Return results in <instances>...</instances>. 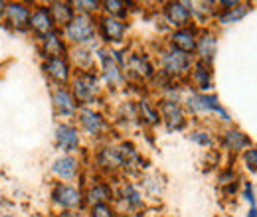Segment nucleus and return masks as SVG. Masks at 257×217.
Wrapping results in <instances>:
<instances>
[{"mask_svg":"<svg viewBox=\"0 0 257 217\" xmlns=\"http://www.w3.org/2000/svg\"><path fill=\"white\" fill-rule=\"evenodd\" d=\"M50 199L52 203L60 209V211H81L85 207V197H83V189L75 187L67 182H58L54 184L50 191Z\"/></svg>","mask_w":257,"mask_h":217,"instance_id":"f03ea898","label":"nucleus"},{"mask_svg":"<svg viewBox=\"0 0 257 217\" xmlns=\"http://www.w3.org/2000/svg\"><path fill=\"white\" fill-rule=\"evenodd\" d=\"M85 217H121V213L117 211V207L113 203H99V205L87 207Z\"/></svg>","mask_w":257,"mask_h":217,"instance_id":"c756f323","label":"nucleus"},{"mask_svg":"<svg viewBox=\"0 0 257 217\" xmlns=\"http://www.w3.org/2000/svg\"><path fill=\"white\" fill-rule=\"evenodd\" d=\"M42 71L44 75L56 85V87H67L73 79V67L67 58H52L42 62Z\"/></svg>","mask_w":257,"mask_h":217,"instance_id":"39448f33","label":"nucleus"},{"mask_svg":"<svg viewBox=\"0 0 257 217\" xmlns=\"http://www.w3.org/2000/svg\"><path fill=\"white\" fill-rule=\"evenodd\" d=\"M40 40V56L44 60L52 58H67V42L64 40V32L54 30L52 34L38 38Z\"/></svg>","mask_w":257,"mask_h":217,"instance_id":"ddd939ff","label":"nucleus"},{"mask_svg":"<svg viewBox=\"0 0 257 217\" xmlns=\"http://www.w3.org/2000/svg\"><path fill=\"white\" fill-rule=\"evenodd\" d=\"M243 195H245V199L251 203V207L255 205V195H253V191H251V184H245V189H243Z\"/></svg>","mask_w":257,"mask_h":217,"instance_id":"f704fd0d","label":"nucleus"},{"mask_svg":"<svg viewBox=\"0 0 257 217\" xmlns=\"http://www.w3.org/2000/svg\"><path fill=\"white\" fill-rule=\"evenodd\" d=\"M65 42L73 44L75 48H83L89 44L97 34V20L89 14H75L73 20L65 26L64 30Z\"/></svg>","mask_w":257,"mask_h":217,"instance_id":"f257e3e1","label":"nucleus"},{"mask_svg":"<svg viewBox=\"0 0 257 217\" xmlns=\"http://www.w3.org/2000/svg\"><path fill=\"white\" fill-rule=\"evenodd\" d=\"M99 60H101V65H103V77H105V81L111 87L119 85L125 75H123L121 65L115 60V56L111 52H107V50H99Z\"/></svg>","mask_w":257,"mask_h":217,"instance_id":"6ab92c4d","label":"nucleus"},{"mask_svg":"<svg viewBox=\"0 0 257 217\" xmlns=\"http://www.w3.org/2000/svg\"><path fill=\"white\" fill-rule=\"evenodd\" d=\"M48 8H50V14H52L54 24H56L58 30H60V28H65V26L73 20V16H75V8H73L71 2L56 0V2H50Z\"/></svg>","mask_w":257,"mask_h":217,"instance_id":"4be33fe9","label":"nucleus"},{"mask_svg":"<svg viewBox=\"0 0 257 217\" xmlns=\"http://www.w3.org/2000/svg\"><path fill=\"white\" fill-rule=\"evenodd\" d=\"M159 115H161V121L168 124V128H174V130H180L184 128L186 124V115H184V109L178 101L174 99H162L161 105H159Z\"/></svg>","mask_w":257,"mask_h":217,"instance_id":"2eb2a0df","label":"nucleus"},{"mask_svg":"<svg viewBox=\"0 0 257 217\" xmlns=\"http://www.w3.org/2000/svg\"><path fill=\"white\" fill-rule=\"evenodd\" d=\"M67 60L71 63V67H77L79 71H91L93 56L85 48H73L71 52H67Z\"/></svg>","mask_w":257,"mask_h":217,"instance_id":"bb28decb","label":"nucleus"},{"mask_svg":"<svg viewBox=\"0 0 257 217\" xmlns=\"http://www.w3.org/2000/svg\"><path fill=\"white\" fill-rule=\"evenodd\" d=\"M75 117H77V123L81 126V130L85 134H89V136H101L107 130L105 117L99 111L91 109V107H79Z\"/></svg>","mask_w":257,"mask_h":217,"instance_id":"6e6552de","label":"nucleus"},{"mask_svg":"<svg viewBox=\"0 0 257 217\" xmlns=\"http://www.w3.org/2000/svg\"><path fill=\"white\" fill-rule=\"evenodd\" d=\"M54 217H85V213H81V211H58Z\"/></svg>","mask_w":257,"mask_h":217,"instance_id":"c9c22d12","label":"nucleus"},{"mask_svg":"<svg viewBox=\"0 0 257 217\" xmlns=\"http://www.w3.org/2000/svg\"><path fill=\"white\" fill-rule=\"evenodd\" d=\"M71 95L81 107L93 105L99 95V75L95 71H79L71 79Z\"/></svg>","mask_w":257,"mask_h":217,"instance_id":"7ed1b4c3","label":"nucleus"},{"mask_svg":"<svg viewBox=\"0 0 257 217\" xmlns=\"http://www.w3.org/2000/svg\"><path fill=\"white\" fill-rule=\"evenodd\" d=\"M247 217H257V207L253 205L251 209H249V213H247Z\"/></svg>","mask_w":257,"mask_h":217,"instance_id":"58836bf2","label":"nucleus"},{"mask_svg":"<svg viewBox=\"0 0 257 217\" xmlns=\"http://www.w3.org/2000/svg\"><path fill=\"white\" fill-rule=\"evenodd\" d=\"M222 146L227 148L229 152H241L245 148H251V138L245 132L231 128V130H225L222 134Z\"/></svg>","mask_w":257,"mask_h":217,"instance_id":"5701e85b","label":"nucleus"},{"mask_svg":"<svg viewBox=\"0 0 257 217\" xmlns=\"http://www.w3.org/2000/svg\"><path fill=\"white\" fill-rule=\"evenodd\" d=\"M0 217H16V215H14V213H2Z\"/></svg>","mask_w":257,"mask_h":217,"instance_id":"ea45409f","label":"nucleus"},{"mask_svg":"<svg viewBox=\"0 0 257 217\" xmlns=\"http://www.w3.org/2000/svg\"><path fill=\"white\" fill-rule=\"evenodd\" d=\"M128 26L125 20L111 18V16H99L97 18V34L105 44H121L125 40Z\"/></svg>","mask_w":257,"mask_h":217,"instance_id":"423d86ee","label":"nucleus"},{"mask_svg":"<svg viewBox=\"0 0 257 217\" xmlns=\"http://www.w3.org/2000/svg\"><path fill=\"white\" fill-rule=\"evenodd\" d=\"M162 62V73L170 79H178V77H184V75H190L194 67L192 56L188 54H182V52H176V50H166L161 58Z\"/></svg>","mask_w":257,"mask_h":217,"instance_id":"20e7f679","label":"nucleus"},{"mask_svg":"<svg viewBox=\"0 0 257 217\" xmlns=\"http://www.w3.org/2000/svg\"><path fill=\"white\" fill-rule=\"evenodd\" d=\"M188 109L194 113H218L222 117V121L229 123V115L225 113V109L218 103V97L212 93H194L188 97Z\"/></svg>","mask_w":257,"mask_h":217,"instance_id":"1a4fd4ad","label":"nucleus"},{"mask_svg":"<svg viewBox=\"0 0 257 217\" xmlns=\"http://www.w3.org/2000/svg\"><path fill=\"white\" fill-rule=\"evenodd\" d=\"M52 105H54V111L58 117H62L64 121L67 119H73L77 115V101L73 99L71 95V89L69 87H56L52 91Z\"/></svg>","mask_w":257,"mask_h":217,"instance_id":"9b49d317","label":"nucleus"},{"mask_svg":"<svg viewBox=\"0 0 257 217\" xmlns=\"http://www.w3.org/2000/svg\"><path fill=\"white\" fill-rule=\"evenodd\" d=\"M123 69H128V73H133L139 79H153L155 77V67H153L151 60L147 56H141V54H131Z\"/></svg>","mask_w":257,"mask_h":217,"instance_id":"412c9836","label":"nucleus"},{"mask_svg":"<svg viewBox=\"0 0 257 217\" xmlns=\"http://www.w3.org/2000/svg\"><path fill=\"white\" fill-rule=\"evenodd\" d=\"M237 4H239L237 0H222V2H220V6H222L224 10H231V8H235Z\"/></svg>","mask_w":257,"mask_h":217,"instance_id":"e433bc0d","label":"nucleus"},{"mask_svg":"<svg viewBox=\"0 0 257 217\" xmlns=\"http://www.w3.org/2000/svg\"><path fill=\"white\" fill-rule=\"evenodd\" d=\"M190 75H192V83L196 85V89H200V93H206V91L212 89V69H210V65L196 62Z\"/></svg>","mask_w":257,"mask_h":217,"instance_id":"b1692460","label":"nucleus"},{"mask_svg":"<svg viewBox=\"0 0 257 217\" xmlns=\"http://www.w3.org/2000/svg\"><path fill=\"white\" fill-rule=\"evenodd\" d=\"M121 199L127 205L128 211H139V209L145 207V197H143V193L139 191V187L135 186V184H123V187H121Z\"/></svg>","mask_w":257,"mask_h":217,"instance_id":"a878e982","label":"nucleus"},{"mask_svg":"<svg viewBox=\"0 0 257 217\" xmlns=\"http://www.w3.org/2000/svg\"><path fill=\"white\" fill-rule=\"evenodd\" d=\"M4 12H6V2H2V0H0V20L4 18Z\"/></svg>","mask_w":257,"mask_h":217,"instance_id":"4c0bfd02","label":"nucleus"},{"mask_svg":"<svg viewBox=\"0 0 257 217\" xmlns=\"http://www.w3.org/2000/svg\"><path fill=\"white\" fill-rule=\"evenodd\" d=\"M168 44H170L172 50L192 56L194 52H196V46H198V30L190 28V26L180 28V30H174L170 34Z\"/></svg>","mask_w":257,"mask_h":217,"instance_id":"dca6fc26","label":"nucleus"},{"mask_svg":"<svg viewBox=\"0 0 257 217\" xmlns=\"http://www.w3.org/2000/svg\"><path fill=\"white\" fill-rule=\"evenodd\" d=\"M249 12V4H237L235 8H231V10H224L222 14H220V24H233V22H237V20H241L245 14Z\"/></svg>","mask_w":257,"mask_h":217,"instance_id":"c85d7f7f","label":"nucleus"},{"mask_svg":"<svg viewBox=\"0 0 257 217\" xmlns=\"http://www.w3.org/2000/svg\"><path fill=\"white\" fill-rule=\"evenodd\" d=\"M190 140H194L200 146H212V142H214L210 132H206V130H194L192 134H190Z\"/></svg>","mask_w":257,"mask_h":217,"instance_id":"473e14b6","label":"nucleus"},{"mask_svg":"<svg viewBox=\"0 0 257 217\" xmlns=\"http://www.w3.org/2000/svg\"><path fill=\"white\" fill-rule=\"evenodd\" d=\"M139 109H141V115H143V119H147V123H151V124H159V123H161L159 107H153L149 101H141V103H139Z\"/></svg>","mask_w":257,"mask_h":217,"instance_id":"7c9ffc66","label":"nucleus"},{"mask_svg":"<svg viewBox=\"0 0 257 217\" xmlns=\"http://www.w3.org/2000/svg\"><path fill=\"white\" fill-rule=\"evenodd\" d=\"M30 14H32V6L28 2H6L4 20H6V24L10 28H14L16 32L28 30Z\"/></svg>","mask_w":257,"mask_h":217,"instance_id":"9d476101","label":"nucleus"},{"mask_svg":"<svg viewBox=\"0 0 257 217\" xmlns=\"http://www.w3.org/2000/svg\"><path fill=\"white\" fill-rule=\"evenodd\" d=\"M164 18L170 26H174L176 30L186 28L192 22V4L190 2H166L164 8Z\"/></svg>","mask_w":257,"mask_h":217,"instance_id":"f8f14e48","label":"nucleus"},{"mask_svg":"<svg viewBox=\"0 0 257 217\" xmlns=\"http://www.w3.org/2000/svg\"><path fill=\"white\" fill-rule=\"evenodd\" d=\"M79 170H81V162L73 154L60 156V158L52 164V174H54L58 180H62V182H71V180H75L77 174H79Z\"/></svg>","mask_w":257,"mask_h":217,"instance_id":"f3484780","label":"nucleus"},{"mask_svg":"<svg viewBox=\"0 0 257 217\" xmlns=\"http://www.w3.org/2000/svg\"><path fill=\"white\" fill-rule=\"evenodd\" d=\"M97 164L101 168H107V170H119V168H125L123 164V158L119 154V148H113V146H107V148H101L97 152Z\"/></svg>","mask_w":257,"mask_h":217,"instance_id":"393cba45","label":"nucleus"},{"mask_svg":"<svg viewBox=\"0 0 257 217\" xmlns=\"http://www.w3.org/2000/svg\"><path fill=\"white\" fill-rule=\"evenodd\" d=\"M243 160H245V166H247L249 170L257 172V148H253V146H251L249 150H245Z\"/></svg>","mask_w":257,"mask_h":217,"instance_id":"72a5a7b5","label":"nucleus"},{"mask_svg":"<svg viewBox=\"0 0 257 217\" xmlns=\"http://www.w3.org/2000/svg\"><path fill=\"white\" fill-rule=\"evenodd\" d=\"M28 30H32L38 38H44L54 30H58L54 24V18L50 14L48 4H36L34 6L32 14H30V22H28Z\"/></svg>","mask_w":257,"mask_h":217,"instance_id":"4468645a","label":"nucleus"},{"mask_svg":"<svg viewBox=\"0 0 257 217\" xmlns=\"http://www.w3.org/2000/svg\"><path fill=\"white\" fill-rule=\"evenodd\" d=\"M75 10H79V14H89L93 16L95 12L101 10V2L97 0H79V2H71Z\"/></svg>","mask_w":257,"mask_h":217,"instance_id":"2f4dec72","label":"nucleus"},{"mask_svg":"<svg viewBox=\"0 0 257 217\" xmlns=\"http://www.w3.org/2000/svg\"><path fill=\"white\" fill-rule=\"evenodd\" d=\"M56 144L60 150H64L65 154H73L79 150L81 146V132L79 126H75L73 123H60L56 126Z\"/></svg>","mask_w":257,"mask_h":217,"instance_id":"0eeeda50","label":"nucleus"},{"mask_svg":"<svg viewBox=\"0 0 257 217\" xmlns=\"http://www.w3.org/2000/svg\"><path fill=\"white\" fill-rule=\"evenodd\" d=\"M101 10L105 12V16L119 18V20H125V16L128 14L127 2H119V0H105V2H101Z\"/></svg>","mask_w":257,"mask_h":217,"instance_id":"cd10ccee","label":"nucleus"},{"mask_svg":"<svg viewBox=\"0 0 257 217\" xmlns=\"http://www.w3.org/2000/svg\"><path fill=\"white\" fill-rule=\"evenodd\" d=\"M216 50H218V38H216V34L210 30L200 32L198 34V46H196V54H198L200 62L210 65V63L214 62Z\"/></svg>","mask_w":257,"mask_h":217,"instance_id":"aec40b11","label":"nucleus"},{"mask_svg":"<svg viewBox=\"0 0 257 217\" xmlns=\"http://www.w3.org/2000/svg\"><path fill=\"white\" fill-rule=\"evenodd\" d=\"M85 207L99 205V203H113L115 201V189L109 182H95L83 191Z\"/></svg>","mask_w":257,"mask_h":217,"instance_id":"a211bd4d","label":"nucleus"}]
</instances>
